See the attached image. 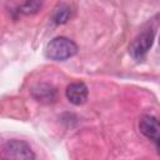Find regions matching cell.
<instances>
[{"label": "cell", "instance_id": "cell-1", "mask_svg": "<svg viewBox=\"0 0 160 160\" xmlns=\"http://www.w3.org/2000/svg\"><path fill=\"white\" fill-rule=\"evenodd\" d=\"M78 51L76 44L64 36L52 39L46 46V56L54 61H64L72 58Z\"/></svg>", "mask_w": 160, "mask_h": 160}, {"label": "cell", "instance_id": "cell-2", "mask_svg": "<svg viewBox=\"0 0 160 160\" xmlns=\"http://www.w3.org/2000/svg\"><path fill=\"white\" fill-rule=\"evenodd\" d=\"M2 156L5 159H14V160H32L35 155L30 148V145L22 140L11 139L4 144L2 148Z\"/></svg>", "mask_w": 160, "mask_h": 160}, {"label": "cell", "instance_id": "cell-3", "mask_svg": "<svg viewBox=\"0 0 160 160\" xmlns=\"http://www.w3.org/2000/svg\"><path fill=\"white\" fill-rule=\"evenodd\" d=\"M154 41V30L146 29L141 31L129 45V54L135 60H142L150 50Z\"/></svg>", "mask_w": 160, "mask_h": 160}, {"label": "cell", "instance_id": "cell-4", "mask_svg": "<svg viewBox=\"0 0 160 160\" xmlns=\"http://www.w3.org/2000/svg\"><path fill=\"white\" fill-rule=\"evenodd\" d=\"M140 132L152 141H158L160 139V121L154 116H142L139 121Z\"/></svg>", "mask_w": 160, "mask_h": 160}, {"label": "cell", "instance_id": "cell-5", "mask_svg": "<svg viewBox=\"0 0 160 160\" xmlns=\"http://www.w3.org/2000/svg\"><path fill=\"white\" fill-rule=\"evenodd\" d=\"M31 96L40 104H52L56 100V90L49 84H36L31 89Z\"/></svg>", "mask_w": 160, "mask_h": 160}, {"label": "cell", "instance_id": "cell-6", "mask_svg": "<svg viewBox=\"0 0 160 160\" xmlns=\"http://www.w3.org/2000/svg\"><path fill=\"white\" fill-rule=\"evenodd\" d=\"M65 94H66L68 100L71 104L79 106V105H82L88 99V88L81 81L71 82L70 85H68Z\"/></svg>", "mask_w": 160, "mask_h": 160}, {"label": "cell", "instance_id": "cell-7", "mask_svg": "<svg viewBox=\"0 0 160 160\" xmlns=\"http://www.w3.org/2000/svg\"><path fill=\"white\" fill-rule=\"evenodd\" d=\"M70 18V8L66 4H60L54 9L52 20L56 24H65Z\"/></svg>", "mask_w": 160, "mask_h": 160}, {"label": "cell", "instance_id": "cell-8", "mask_svg": "<svg viewBox=\"0 0 160 160\" xmlns=\"http://www.w3.org/2000/svg\"><path fill=\"white\" fill-rule=\"evenodd\" d=\"M42 5V0H26L19 9L20 12H22L24 15H32L36 14Z\"/></svg>", "mask_w": 160, "mask_h": 160}, {"label": "cell", "instance_id": "cell-9", "mask_svg": "<svg viewBox=\"0 0 160 160\" xmlns=\"http://www.w3.org/2000/svg\"><path fill=\"white\" fill-rule=\"evenodd\" d=\"M156 145H158V151H159V154H160V139L156 141Z\"/></svg>", "mask_w": 160, "mask_h": 160}, {"label": "cell", "instance_id": "cell-10", "mask_svg": "<svg viewBox=\"0 0 160 160\" xmlns=\"http://www.w3.org/2000/svg\"><path fill=\"white\" fill-rule=\"evenodd\" d=\"M159 44H160V40H159Z\"/></svg>", "mask_w": 160, "mask_h": 160}]
</instances>
